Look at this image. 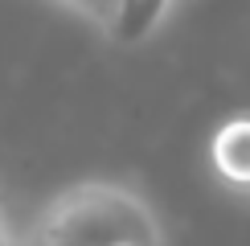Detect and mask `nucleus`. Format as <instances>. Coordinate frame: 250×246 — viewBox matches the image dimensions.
<instances>
[{
    "label": "nucleus",
    "instance_id": "nucleus-2",
    "mask_svg": "<svg viewBox=\"0 0 250 246\" xmlns=\"http://www.w3.org/2000/svg\"><path fill=\"white\" fill-rule=\"evenodd\" d=\"M70 17L95 25V33L111 45L135 49L148 45L164 25L176 17V4H131V0H115V4H62Z\"/></svg>",
    "mask_w": 250,
    "mask_h": 246
},
{
    "label": "nucleus",
    "instance_id": "nucleus-1",
    "mask_svg": "<svg viewBox=\"0 0 250 246\" xmlns=\"http://www.w3.org/2000/svg\"><path fill=\"white\" fill-rule=\"evenodd\" d=\"M21 246H164V226L135 184L78 181L41 205Z\"/></svg>",
    "mask_w": 250,
    "mask_h": 246
},
{
    "label": "nucleus",
    "instance_id": "nucleus-3",
    "mask_svg": "<svg viewBox=\"0 0 250 246\" xmlns=\"http://www.w3.org/2000/svg\"><path fill=\"white\" fill-rule=\"evenodd\" d=\"M209 168L238 197H250V111L230 115L209 136Z\"/></svg>",
    "mask_w": 250,
    "mask_h": 246
},
{
    "label": "nucleus",
    "instance_id": "nucleus-4",
    "mask_svg": "<svg viewBox=\"0 0 250 246\" xmlns=\"http://www.w3.org/2000/svg\"><path fill=\"white\" fill-rule=\"evenodd\" d=\"M0 246H21V238L13 234V222H8L4 209H0Z\"/></svg>",
    "mask_w": 250,
    "mask_h": 246
}]
</instances>
